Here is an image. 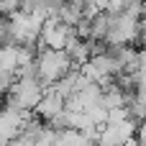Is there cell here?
<instances>
[{
	"instance_id": "8992f818",
	"label": "cell",
	"mask_w": 146,
	"mask_h": 146,
	"mask_svg": "<svg viewBox=\"0 0 146 146\" xmlns=\"http://www.w3.org/2000/svg\"><path fill=\"white\" fill-rule=\"evenodd\" d=\"M56 18L67 26H77L82 21V3H72V0H62L56 8Z\"/></svg>"
},
{
	"instance_id": "5b68a950",
	"label": "cell",
	"mask_w": 146,
	"mask_h": 146,
	"mask_svg": "<svg viewBox=\"0 0 146 146\" xmlns=\"http://www.w3.org/2000/svg\"><path fill=\"white\" fill-rule=\"evenodd\" d=\"M62 110H64V98H59L56 92H51L49 87H44V95H41V100L33 105V113H36L41 121H49V118L59 115Z\"/></svg>"
},
{
	"instance_id": "30bf717a",
	"label": "cell",
	"mask_w": 146,
	"mask_h": 146,
	"mask_svg": "<svg viewBox=\"0 0 146 146\" xmlns=\"http://www.w3.org/2000/svg\"><path fill=\"white\" fill-rule=\"evenodd\" d=\"M13 10H21V0H0V15H10Z\"/></svg>"
},
{
	"instance_id": "4fadbf2b",
	"label": "cell",
	"mask_w": 146,
	"mask_h": 146,
	"mask_svg": "<svg viewBox=\"0 0 146 146\" xmlns=\"http://www.w3.org/2000/svg\"><path fill=\"white\" fill-rule=\"evenodd\" d=\"M72 3H82V0H72Z\"/></svg>"
},
{
	"instance_id": "7a4b0ae2",
	"label": "cell",
	"mask_w": 146,
	"mask_h": 146,
	"mask_svg": "<svg viewBox=\"0 0 146 146\" xmlns=\"http://www.w3.org/2000/svg\"><path fill=\"white\" fill-rule=\"evenodd\" d=\"M69 69H72V59L64 51H59V49H38L36 51V77L44 87L56 82L59 77H64Z\"/></svg>"
},
{
	"instance_id": "7c38bea8",
	"label": "cell",
	"mask_w": 146,
	"mask_h": 146,
	"mask_svg": "<svg viewBox=\"0 0 146 146\" xmlns=\"http://www.w3.org/2000/svg\"><path fill=\"white\" fill-rule=\"evenodd\" d=\"M136 41L146 49V18H141V21H139V38H136Z\"/></svg>"
},
{
	"instance_id": "ba28073f",
	"label": "cell",
	"mask_w": 146,
	"mask_h": 146,
	"mask_svg": "<svg viewBox=\"0 0 146 146\" xmlns=\"http://www.w3.org/2000/svg\"><path fill=\"white\" fill-rule=\"evenodd\" d=\"M85 113H87V118L92 121V126H105V123H108V108L103 105V100L95 103V105H87Z\"/></svg>"
},
{
	"instance_id": "52a82bcc",
	"label": "cell",
	"mask_w": 146,
	"mask_h": 146,
	"mask_svg": "<svg viewBox=\"0 0 146 146\" xmlns=\"http://www.w3.org/2000/svg\"><path fill=\"white\" fill-rule=\"evenodd\" d=\"M87 23H90V38L105 44V33H108V26H110V13H108V10H100V13H95Z\"/></svg>"
},
{
	"instance_id": "3957f363",
	"label": "cell",
	"mask_w": 146,
	"mask_h": 146,
	"mask_svg": "<svg viewBox=\"0 0 146 146\" xmlns=\"http://www.w3.org/2000/svg\"><path fill=\"white\" fill-rule=\"evenodd\" d=\"M139 38V15L131 10L110 13V26L105 33V46H123Z\"/></svg>"
},
{
	"instance_id": "9c48e42d",
	"label": "cell",
	"mask_w": 146,
	"mask_h": 146,
	"mask_svg": "<svg viewBox=\"0 0 146 146\" xmlns=\"http://www.w3.org/2000/svg\"><path fill=\"white\" fill-rule=\"evenodd\" d=\"M126 118H131L126 105H121V108H110V110H108V123H121V121H126Z\"/></svg>"
},
{
	"instance_id": "277c9868",
	"label": "cell",
	"mask_w": 146,
	"mask_h": 146,
	"mask_svg": "<svg viewBox=\"0 0 146 146\" xmlns=\"http://www.w3.org/2000/svg\"><path fill=\"white\" fill-rule=\"evenodd\" d=\"M41 18H36L31 10H13L8 15V31H10V41L13 44H33L38 41V31H41Z\"/></svg>"
},
{
	"instance_id": "6da1fadb",
	"label": "cell",
	"mask_w": 146,
	"mask_h": 146,
	"mask_svg": "<svg viewBox=\"0 0 146 146\" xmlns=\"http://www.w3.org/2000/svg\"><path fill=\"white\" fill-rule=\"evenodd\" d=\"M5 92H8L5 105H13V108H21V110H33V105L44 95V85L38 82L36 74H21V77L13 80V85Z\"/></svg>"
},
{
	"instance_id": "8fae6325",
	"label": "cell",
	"mask_w": 146,
	"mask_h": 146,
	"mask_svg": "<svg viewBox=\"0 0 146 146\" xmlns=\"http://www.w3.org/2000/svg\"><path fill=\"white\" fill-rule=\"evenodd\" d=\"M133 139H136V144H139V146H146V118H144V121H139Z\"/></svg>"
}]
</instances>
